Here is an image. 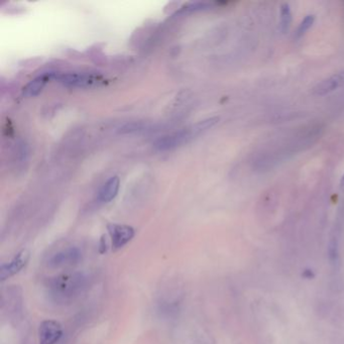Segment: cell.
Instances as JSON below:
<instances>
[{"mask_svg":"<svg viewBox=\"0 0 344 344\" xmlns=\"http://www.w3.org/2000/svg\"><path fill=\"white\" fill-rule=\"evenodd\" d=\"M87 286V277L81 273L65 274L59 275L48 284L50 295L55 301L68 303L77 299Z\"/></svg>","mask_w":344,"mask_h":344,"instance_id":"cell-1","label":"cell"},{"mask_svg":"<svg viewBox=\"0 0 344 344\" xmlns=\"http://www.w3.org/2000/svg\"><path fill=\"white\" fill-rule=\"evenodd\" d=\"M218 121H219L218 117H211V118L202 120L190 127L179 130L177 133H173V134L159 138L155 141L154 146L158 151H161V152L175 150L177 147L182 146L183 144L189 142L190 140L195 138V137H197L200 134L206 132L207 129L211 128L212 126H214Z\"/></svg>","mask_w":344,"mask_h":344,"instance_id":"cell-2","label":"cell"},{"mask_svg":"<svg viewBox=\"0 0 344 344\" xmlns=\"http://www.w3.org/2000/svg\"><path fill=\"white\" fill-rule=\"evenodd\" d=\"M81 259V251L78 248L71 247L52 254L47 259V266L51 269H69L77 266Z\"/></svg>","mask_w":344,"mask_h":344,"instance_id":"cell-3","label":"cell"},{"mask_svg":"<svg viewBox=\"0 0 344 344\" xmlns=\"http://www.w3.org/2000/svg\"><path fill=\"white\" fill-rule=\"evenodd\" d=\"M108 233L111 240V248L116 252L133 240L136 235V230L129 225L124 224H108Z\"/></svg>","mask_w":344,"mask_h":344,"instance_id":"cell-4","label":"cell"},{"mask_svg":"<svg viewBox=\"0 0 344 344\" xmlns=\"http://www.w3.org/2000/svg\"><path fill=\"white\" fill-rule=\"evenodd\" d=\"M62 84L70 87H93L101 84V79L93 75L83 73H66L55 76Z\"/></svg>","mask_w":344,"mask_h":344,"instance_id":"cell-5","label":"cell"},{"mask_svg":"<svg viewBox=\"0 0 344 344\" xmlns=\"http://www.w3.org/2000/svg\"><path fill=\"white\" fill-rule=\"evenodd\" d=\"M63 336V327L56 320H45L39 327L40 344H57Z\"/></svg>","mask_w":344,"mask_h":344,"instance_id":"cell-6","label":"cell"},{"mask_svg":"<svg viewBox=\"0 0 344 344\" xmlns=\"http://www.w3.org/2000/svg\"><path fill=\"white\" fill-rule=\"evenodd\" d=\"M29 252L27 251H22L16 254L8 264H4L0 268V277L1 281L19 274L28 263Z\"/></svg>","mask_w":344,"mask_h":344,"instance_id":"cell-7","label":"cell"},{"mask_svg":"<svg viewBox=\"0 0 344 344\" xmlns=\"http://www.w3.org/2000/svg\"><path fill=\"white\" fill-rule=\"evenodd\" d=\"M120 186V180L118 177H111L108 181L102 186L99 191L98 198L101 202L108 203L116 197Z\"/></svg>","mask_w":344,"mask_h":344,"instance_id":"cell-8","label":"cell"},{"mask_svg":"<svg viewBox=\"0 0 344 344\" xmlns=\"http://www.w3.org/2000/svg\"><path fill=\"white\" fill-rule=\"evenodd\" d=\"M51 77H53V74H45L30 81L29 83L23 88V94L26 97H34L39 95L43 91L44 87L46 86L48 79Z\"/></svg>","mask_w":344,"mask_h":344,"instance_id":"cell-9","label":"cell"},{"mask_svg":"<svg viewBox=\"0 0 344 344\" xmlns=\"http://www.w3.org/2000/svg\"><path fill=\"white\" fill-rule=\"evenodd\" d=\"M339 87H341L339 80L337 75H333L329 78H327L325 80H323L320 83H318L313 89H312V93L316 96H324L326 94H329L332 91L338 89Z\"/></svg>","mask_w":344,"mask_h":344,"instance_id":"cell-10","label":"cell"},{"mask_svg":"<svg viewBox=\"0 0 344 344\" xmlns=\"http://www.w3.org/2000/svg\"><path fill=\"white\" fill-rule=\"evenodd\" d=\"M280 14H281V23H280L281 31L283 34H286L292 24V12H291L290 5L288 3H284L281 6Z\"/></svg>","mask_w":344,"mask_h":344,"instance_id":"cell-11","label":"cell"},{"mask_svg":"<svg viewBox=\"0 0 344 344\" xmlns=\"http://www.w3.org/2000/svg\"><path fill=\"white\" fill-rule=\"evenodd\" d=\"M314 22H315V16L313 14L307 15L306 18L302 21V23H300V25H299V27L297 29V34H296L297 37L300 38L303 35H305L306 31H308L311 28V26L313 25Z\"/></svg>","mask_w":344,"mask_h":344,"instance_id":"cell-12","label":"cell"},{"mask_svg":"<svg viewBox=\"0 0 344 344\" xmlns=\"http://www.w3.org/2000/svg\"><path fill=\"white\" fill-rule=\"evenodd\" d=\"M340 187L344 188V174H343V176L341 177V180H340Z\"/></svg>","mask_w":344,"mask_h":344,"instance_id":"cell-13","label":"cell"}]
</instances>
